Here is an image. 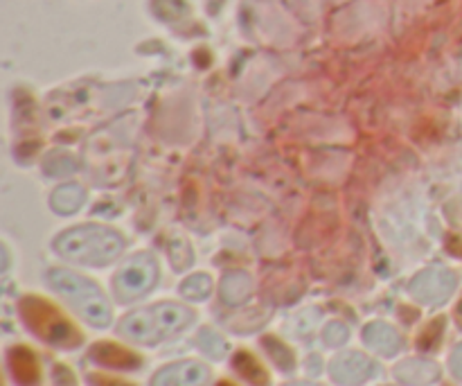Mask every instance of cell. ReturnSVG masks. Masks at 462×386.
Returning a JSON list of instances; mask_svg holds the SVG:
<instances>
[{
	"mask_svg": "<svg viewBox=\"0 0 462 386\" xmlns=\"http://www.w3.org/2000/svg\"><path fill=\"white\" fill-rule=\"evenodd\" d=\"M194 312L179 303H156L144 310H135L120 321V334L135 344L158 346L192 325Z\"/></svg>",
	"mask_w": 462,
	"mask_h": 386,
	"instance_id": "6da1fadb",
	"label": "cell"
},
{
	"mask_svg": "<svg viewBox=\"0 0 462 386\" xmlns=\"http://www.w3.org/2000/svg\"><path fill=\"white\" fill-rule=\"evenodd\" d=\"M125 249L120 233L106 226H77L54 240V251L77 265L104 267L116 260Z\"/></svg>",
	"mask_w": 462,
	"mask_h": 386,
	"instance_id": "7a4b0ae2",
	"label": "cell"
},
{
	"mask_svg": "<svg viewBox=\"0 0 462 386\" xmlns=\"http://www.w3.org/2000/svg\"><path fill=\"white\" fill-rule=\"evenodd\" d=\"M48 285L86 321L95 328H108L111 325V306L102 289L88 278L72 274L68 269H50Z\"/></svg>",
	"mask_w": 462,
	"mask_h": 386,
	"instance_id": "3957f363",
	"label": "cell"
},
{
	"mask_svg": "<svg viewBox=\"0 0 462 386\" xmlns=\"http://www.w3.org/2000/svg\"><path fill=\"white\" fill-rule=\"evenodd\" d=\"M21 315L27 328L57 348H77L81 344V334L61 312L48 301L36 297H25L21 301Z\"/></svg>",
	"mask_w": 462,
	"mask_h": 386,
	"instance_id": "277c9868",
	"label": "cell"
},
{
	"mask_svg": "<svg viewBox=\"0 0 462 386\" xmlns=\"http://www.w3.org/2000/svg\"><path fill=\"white\" fill-rule=\"evenodd\" d=\"M158 283V262L149 253H138L131 258L113 278V292L117 301L131 303L152 292Z\"/></svg>",
	"mask_w": 462,
	"mask_h": 386,
	"instance_id": "5b68a950",
	"label": "cell"
},
{
	"mask_svg": "<svg viewBox=\"0 0 462 386\" xmlns=\"http://www.w3.org/2000/svg\"><path fill=\"white\" fill-rule=\"evenodd\" d=\"M456 278L451 271L442 269V267H431V269H424L411 280L409 292L422 306H440L449 298V294L454 292Z\"/></svg>",
	"mask_w": 462,
	"mask_h": 386,
	"instance_id": "8992f818",
	"label": "cell"
},
{
	"mask_svg": "<svg viewBox=\"0 0 462 386\" xmlns=\"http://www.w3.org/2000/svg\"><path fill=\"white\" fill-rule=\"evenodd\" d=\"M329 375L341 386H361L374 375V362L361 353H343L332 360Z\"/></svg>",
	"mask_w": 462,
	"mask_h": 386,
	"instance_id": "52a82bcc",
	"label": "cell"
},
{
	"mask_svg": "<svg viewBox=\"0 0 462 386\" xmlns=\"http://www.w3.org/2000/svg\"><path fill=\"white\" fill-rule=\"evenodd\" d=\"M208 380H210V371L201 362L185 360L158 371L152 386H206Z\"/></svg>",
	"mask_w": 462,
	"mask_h": 386,
	"instance_id": "ba28073f",
	"label": "cell"
},
{
	"mask_svg": "<svg viewBox=\"0 0 462 386\" xmlns=\"http://www.w3.org/2000/svg\"><path fill=\"white\" fill-rule=\"evenodd\" d=\"M88 357L97 364L108 366V369H122V371H135L143 366V360H140L135 353L126 351V348L117 346V344L111 342H99L90 348Z\"/></svg>",
	"mask_w": 462,
	"mask_h": 386,
	"instance_id": "9c48e42d",
	"label": "cell"
},
{
	"mask_svg": "<svg viewBox=\"0 0 462 386\" xmlns=\"http://www.w3.org/2000/svg\"><path fill=\"white\" fill-rule=\"evenodd\" d=\"M364 342L368 344V348H373L374 353H379L383 357L397 355L402 351V346H404L402 334L393 325L383 324V321H373V324L365 325Z\"/></svg>",
	"mask_w": 462,
	"mask_h": 386,
	"instance_id": "30bf717a",
	"label": "cell"
},
{
	"mask_svg": "<svg viewBox=\"0 0 462 386\" xmlns=\"http://www.w3.org/2000/svg\"><path fill=\"white\" fill-rule=\"evenodd\" d=\"M253 294V278L246 271H230L224 276L219 285V297L226 306L237 307L251 298Z\"/></svg>",
	"mask_w": 462,
	"mask_h": 386,
	"instance_id": "8fae6325",
	"label": "cell"
},
{
	"mask_svg": "<svg viewBox=\"0 0 462 386\" xmlns=\"http://www.w3.org/2000/svg\"><path fill=\"white\" fill-rule=\"evenodd\" d=\"M440 375L438 366L429 360H406L395 369L397 382L406 386H427L433 384Z\"/></svg>",
	"mask_w": 462,
	"mask_h": 386,
	"instance_id": "7c38bea8",
	"label": "cell"
},
{
	"mask_svg": "<svg viewBox=\"0 0 462 386\" xmlns=\"http://www.w3.org/2000/svg\"><path fill=\"white\" fill-rule=\"evenodd\" d=\"M9 369H12L14 380L23 386H32L39 382V360L27 348L16 346L9 351Z\"/></svg>",
	"mask_w": 462,
	"mask_h": 386,
	"instance_id": "4fadbf2b",
	"label": "cell"
},
{
	"mask_svg": "<svg viewBox=\"0 0 462 386\" xmlns=\"http://www.w3.org/2000/svg\"><path fill=\"white\" fill-rule=\"evenodd\" d=\"M84 199L86 193L81 185L66 184L54 190L52 197H50V203H52V211L59 212V215H72V212L79 211Z\"/></svg>",
	"mask_w": 462,
	"mask_h": 386,
	"instance_id": "5bb4252c",
	"label": "cell"
},
{
	"mask_svg": "<svg viewBox=\"0 0 462 386\" xmlns=\"http://www.w3.org/2000/svg\"><path fill=\"white\" fill-rule=\"evenodd\" d=\"M233 366L235 371L253 386H269V373H266L264 366H262L251 353H237L233 360Z\"/></svg>",
	"mask_w": 462,
	"mask_h": 386,
	"instance_id": "9a60e30c",
	"label": "cell"
},
{
	"mask_svg": "<svg viewBox=\"0 0 462 386\" xmlns=\"http://www.w3.org/2000/svg\"><path fill=\"white\" fill-rule=\"evenodd\" d=\"M180 297L188 298V301H206L212 294V278L208 274H194L180 283L179 287Z\"/></svg>",
	"mask_w": 462,
	"mask_h": 386,
	"instance_id": "2e32d148",
	"label": "cell"
},
{
	"mask_svg": "<svg viewBox=\"0 0 462 386\" xmlns=\"http://www.w3.org/2000/svg\"><path fill=\"white\" fill-rule=\"evenodd\" d=\"M264 348L266 353H269L271 362H273L275 366H278L280 371H293V366H296V360H293V353L289 351L287 346H284L280 339L275 337H266L264 339Z\"/></svg>",
	"mask_w": 462,
	"mask_h": 386,
	"instance_id": "e0dca14e",
	"label": "cell"
},
{
	"mask_svg": "<svg viewBox=\"0 0 462 386\" xmlns=\"http://www.w3.org/2000/svg\"><path fill=\"white\" fill-rule=\"evenodd\" d=\"M75 170H77V161L70 156V154L59 152L45 161V172H48L50 176H66V174H72Z\"/></svg>",
	"mask_w": 462,
	"mask_h": 386,
	"instance_id": "ac0fdd59",
	"label": "cell"
},
{
	"mask_svg": "<svg viewBox=\"0 0 462 386\" xmlns=\"http://www.w3.org/2000/svg\"><path fill=\"white\" fill-rule=\"evenodd\" d=\"M347 337H350V330H347V325H343L341 321H332V324L325 325L323 342L328 344V346H343V344L347 342Z\"/></svg>",
	"mask_w": 462,
	"mask_h": 386,
	"instance_id": "d6986e66",
	"label": "cell"
},
{
	"mask_svg": "<svg viewBox=\"0 0 462 386\" xmlns=\"http://www.w3.org/2000/svg\"><path fill=\"white\" fill-rule=\"evenodd\" d=\"M199 342H201V348L210 357H224L226 348H228L224 339H221L217 333H210V330H203V333L199 334Z\"/></svg>",
	"mask_w": 462,
	"mask_h": 386,
	"instance_id": "ffe728a7",
	"label": "cell"
},
{
	"mask_svg": "<svg viewBox=\"0 0 462 386\" xmlns=\"http://www.w3.org/2000/svg\"><path fill=\"white\" fill-rule=\"evenodd\" d=\"M52 378L57 386H75V375H72L66 366H57V369L52 371Z\"/></svg>",
	"mask_w": 462,
	"mask_h": 386,
	"instance_id": "44dd1931",
	"label": "cell"
},
{
	"mask_svg": "<svg viewBox=\"0 0 462 386\" xmlns=\"http://www.w3.org/2000/svg\"><path fill=\"white\" fill-rule=\"evenodd\" d=\"M88 382L93 386H134V384H126L122 382V380H116V378H106V375H99V373H93L88 375Z\"/></svg>",
	"mask_w": 462,
	"mask_h": 386,
	"instance_id": "7402d4cb",
	"label": "cell"
},
{
	"mask_svg": "<svg viewBox=\"0 0 462 386\" xmlns=\"http://www.w3.org/2000/svg\"><path fill=\"white\" fill-rule=\"evenodd\" d=\"M451 371H454L458 378H462V346H458L451 355Z\"/></svg>",
	"mask_w": 462,
	"mask_h": 386,
	"instance_id": "603a6c76",
	"label": "cell"
},
{
	"mask_svg": "<svg viewBox=\"0 0 462 386\" xmlns=\"http://www.w3.org/2000/svg\"><path fill=\"white\" fill-rule=\"evenodd\" d=\"M284 386H319L314 382H293V384H284Z\"/></svg>",
	"mask_w": 462,
	"mask_h": 386,
	"instance_id": "cb8c5ba5",
	"label": "cell"
},
{
	"mask_svg": "<svg viewBox=\"0 0 462 386\" xmlns=\"http://www.w3.org/2000/svg\"><path fill=\"white\" fill-rule=\"evenodd\" d=\"M217 386H235V384H230V382H219Z\"/></svg>",
	"mask_w": 462,
	"mask_h": 386,
	"instance_id": "d4e9b609",
	"label": "cell"
}]
</instances>
